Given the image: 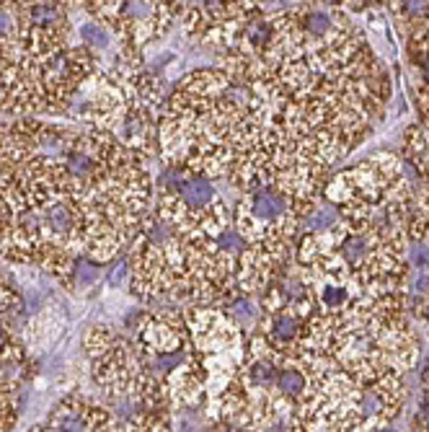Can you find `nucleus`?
Here are the masks:
<instances>
[{"label": "nucleus", "instance_id": "12", "mask_svg": "<svg viewBox=\"0 0 429 432\" xmlns=\"http://www.w3.org/2000/svg\"><path fill=\"white\" fill-rule=\"evenodd\" d=\"M424 319H427V321H429V303L424 305Z\"/></svg>", "mask_w": 429, "mask_h": 432}, {"label": "nucleus", "instance_id": "13", "mask_svg": "<svg viewBox=\"0 0 429 432\" xmlns=\"http://www.w3.org/2000/svg\"><path fill=\"white\" fill-rule=\"evenodd\" d=\"M375 432H395L393 427H383V430H375Z\"/></svg>", "mask_w": 429, "mask_h": 432}, {"label": "nucleus", "instance_id": "5", "mask_svg": "<svg viewBox=\"0 0 429 432\" xmlns=\"http://www.w3.org/2000/svg\"><path fill=\"white\" fill-rule=\"evenodd\" d=\"M225 314L231 316L233 321L251 323V321H256V303H254L249 295H240V298H235V300H231V303H228Z\"/></svg>", "mask_w": 429, "mask_h": 432}, {"label": "nucleus", "instance_id": "3", "mask_svg": "<svg viewBox=\"0 0 429 432\" xmlns=\"http://www.w3.org/2000/svg\"><path fill=\"white\" fill-rule=\"evenodd\" d=\"M308 218L303 221V225L300 228L308 233V236H316V233H323V230H328V228H334V223H336V215L331 207H316V210H310V212H305ZM298 228V230H300Z\"/></svg>", "mask_w": 429, "mask_h": 432}, {"label": "nucleus", "instance_id": "4", "mask_svg": "<svg viewBox=\"0 0 429 432\" xmlns=\"http://www.w3.org/2000/svg\"><path fill=\"white\" fill-rule=\"evenodd\" d=\"M298 24H300V29L305 32V34L310 36H326L328 32H331V18H328V13H323V11H305L300 18H295Z\"/></svg>", "mask_w": 429, "mask_h": 432}, {"label": "nucleus", "instance_id": "11", "mask_svg": "<svg viewBox=\"0 0 429 432\" xmlns=\"http://www.w3.org/2000/svg\"><path fill=\"white\" fill-rule=\"evenodd\" d=\"M421 414H424V417L429 419V393H427L424 398H421Z\"/></svg>", "mask_w": 429, "mask_h": 432}, {"label": "nucleus", "instance_id": "10", "mask_svg": "<svg viewBox=\"0 0 429 432\" xmlns=\"http://www.w3.org/2000/svg\"><path fill=\"white\" fill-rule=\"evenodd\" d=\"M421 76H424V83L429 85V55L424 57V62H421Z\"/></svg>", "mask_w": 429, "mask_h": 432}, {"label": "nucleus", "instance_id": "1", "mask_svg": "<svg viewBox=\"0 0 429 432\" xmlns=\"http://www.w3.org/2000/svg\"><path fill=\"white\" fill-rule=\"evenodd\" d=\"M300 339V321L295 319L292 311H275L269 314L264 323V337H261V344H264L269 352H275L279 357H287V349Z\"/></svg>", "mask_w": 429, "mask_h": 432}, {"label": "nucleus", "instance_id": "8", "mask_svg": "<svg viewBox=\"0 0 429 432\" xmlns=\"http://www.w3.org/2000/svg\"><path fill=\"white\" fill-rule=\"evenodd\" d=\"M401 13H406V16L424 18L429 13V3H419V0H412V3H401Z\"/></svg>", "mask_w": 429, "mask_h": 432}, {"label": "nucleus", "instance_id": "2", "mask_svg": "<svg viewBox=\"0 0 429 432\" xmlns=\"http://www.w3.org/2000/svg\"><path fill=\"white\" fill-rule=\"evenodd\" d=\"M308 383L310 378L303 368H298V365H282L279 373H277L275 393L282 398L284 404L295 407V414H298V401L308 393Z\"/></svg>", "mask_w": 429, "mask_h": 432}, {"label": "nucleus", "instance_id": "7", "mask_svg": "<svg viewBox=\"0 0 429 432\" xmlns=\"http://www.w3.org/2000/svg\"><path fill=\"white\" fill-rule=\"evenodd\" d=\"M321 300L328 308H339V305L347 303V288L344 285H326V288L321 290Z\"/></svg>", "mask_w": 429, "mask_h": 432}, {"label": "nucleus", "instance_id": "9", "mask_svg": "<svg viewBox=\"0 0 429 432\" xmlns=\"http://www.w3.org/2000/svg\"><path fill=\"white\" fill-rule=\"evenodd\" d=\"M412 262L416 264V267H429V244H414L412 249Z\"/></svg>", "mask_w": 429, "mask_h": 432}, {"label": "nucleus", "instance_id": "6", "mask_svg": "<svg viewBox=\"0 0 429 432\" xmlns=\"http://www.w3.org/2000/svg\"><path fill=\"white\" fill-rule=\"evenodd\" d=\"M80 36H83V42L86 47H106L109 44V32H106V26L101 24H86L80 26Z\"/></svg>", "mask_w": 429, "mask_h": 432}]
</instances>
